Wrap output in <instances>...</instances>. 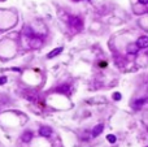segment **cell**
I'll use <instances>...</instances> for the list:
<instances>
[{
	"label": "cell",
	"instance_id": "cell-1",
	"mask_svg": "<svg viewBox=\"0 0 148 147\" xmlns=\"http://www.w3.org/2000/svg\"><path fill=\"white\" fill-rule=\"evenodd\" d=\"M138 48H147L148 47V37H140L137 40Z\"/></svg>",
	"mask_w": 148,
	"mask_h": 147
},
{
	"label": "cell",
	"instance_id": "cell-2",
	"mask_svg": "<svg viewBox=\"0 0 148 147\" xmlns=\"http://www.w3.org/2000/svg\"><path fill=\"white\" fill-rule=\"evenodd\" d=\"M39 134L42 137H51V134H52V129H51L50 126H42L39 129Z\"/></svg>",
	"mask_w": 148,
	"mask_h": 147
},
{
	"label": "cell",
	"instance_id": "cell-3",
	"mask_svg": "<svg viewBox=\"0 0 148 147\" xmlns=\"http://www.w3.org/2000/svg\"><path fill=\"white\" fill-rule=\"evenodd\" d=\"M103 129H104V125H103V124L96 125V126L94 128V130H92V137H98V136H100V134L103 133Z\"/></svg>",
	"mask_w": 148,
	"mask_h": 147
},
{
	"label": "cell",
	"instance_id": "cell-4",
	"mask_svg": "<svg viewBox=\"0 0 148 147\" xmlns=\"http://www.w3.org/2000/svg\"><path fill=\"white\" fill-rule=\"evenodd\" d=\"M61 52H62V47H59V48H56V50L51 51L50 54L47 55V57H48V59H52V57H55V56H57V55H60Z\"/></svg>",
	"mask_w": 148,
	"mask_h": 147
},
{
	"label": "cell",
	"instance_id": "cell-5",
	"mask_svg": "<svg viewBox=\"0 0 148 147\" xmlns=\"http://www.w3.org/2000/svg\"><path fill=\"white\" fill-rule=\"evenodd\" d=\"M31 139H33V133H30V132H26V133L22 136V141L26 142V143H29Z\"/></svg>",
	"mask_w": 148,
	"mask_h": 147
},
{
	"label": "cell",
	"instance_id": "cell-6",
	"mask_svg": "<svg viewBox=\"0 0 148 147\" xmlns=\"http://www.w3.org/2000/svg\"><path fill=\"white\" fill-rule=\"evenodd\" d=\"M129 52H130V54H137V52H138L137 43H135V44H130V46H129Z\"/></svg>",
	"mask_w": 148,
	"mask_h": 147
},
{
	"label": "cell",
	"instance_id": "cell-7",
	"mask_svg": "<svg viewBox=\"0 0 148 147\" xmlns=\"http://www.w3.org/2000/svg\"><path fill=\"white\" fill-rule=\"evenodd\" d=\"M143 104H144V99L135 100V103H134V108H140V107H142Z\"/></svg>",
	"mask_w": 148,
	"mask_h": 147
},
{
	"label": "cell",
	"instance_id": "cell-8",
	"mask_svg": "<svg viewBox=\"0 0 148 147\" xmlns=\"http://www.w3.org/2000/svg\"><path fill=\"white\" fill-rule=\"evenodd\" d=\"M106 139H108L109 143H116V141H117V138H116V136H113V134H109L108 137H106Z\"/></svg>",
	"mask_w": 148,
	"mask_h": 147
},
{
	"label": "cell",
	"instance_id": "cell-9",
	"mask_svg": "<svg viewBox=\"0 0 148 147\" xmlns=\"http://www.w3.org/2000/svg\"><path fill=\"white\" fill-rule=\"evenodd\" d=\"M72 25H73V26L77 25V26L79 28V26L82 25V22H81V20H79V18H73V20H72Z\"/></svg>",
	"mask_w": 148,
	"mask_h": 147
},
{
	"label": "cell",
	"instance_id": "cell-10",
	"mask_svg": "<svg viewBox=\"0 0 148 147\" xmlns=\"http://www.w3.org/2000/svg\"><path fill=\"white\" fill-rule=\"evenodd\" d=\"M113 99H115V100H121V94L120 93L113 94Z\"/></svg>",
	"mask_w": 148,
	"mask_h": 147
},
{
	"label": "cell",
	"instance_id": "cell-11",
	"mask_svg": "<svg viewBox=\"0 0 148 147\" xmlns=\"http://www.w3.org/2000/svg\"><path fill=\"white\" fill-rule=\"evenodd\" d=\"M5 82H7V77H5V76L0 77V85H4Z\"/></svg>",
	"mask_w": 148,
	"mask_h": 147
},
{
	"label": "cell",
	"instance_id": "cell-12",
	"mask_svg": "<svg viewBox=\"0 0 148 147\" xmlns=\"http://www.w3.org/2000/svg\"><path fill=\"white\" fill-rule=\"evenodd\" d=\"M139 1H140L142 4H147V3H148V0H139Z\"/></svg>",
	"mask_w": 148,
	"mask_h": 147
}]
</instances>
